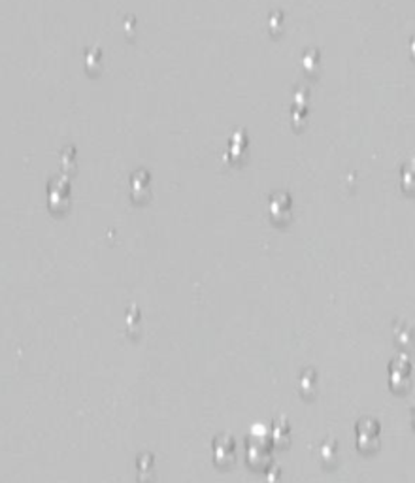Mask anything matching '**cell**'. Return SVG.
<instances>
[{
  "instance_id": "cell-1",
  "label": "cell",
  "mask_w": 415,
  "mask_h": 483,
  "mask_svg": "<svg viewBox=\"0 0 415 483\" xmlns=\"http://www.w3.org/2000/svg\"><path fill=\"white\" fill-rule=\"evenodd\" d=\"M357 436H358V444L360 446H374L378 442V436H380V425L372 419H364V421H358L357 425Z\"/></svg>"
},
{
  "instance_id": "cell-2",
  "label": "cell",
  "mask_w": 415,
  "mask_h": 483,
  "mask_svg": "<svg viewBox=\"0 0 415 483\" xmlns=\"http://www.w3.org/2000/svg\"><path fill=\"white\" fill-rule=\"evenodd\" d=\"M408 376H410V364H408V362H404L402 370H400V368H398V364H396V361H394V362L391 364V381H392V383H396V385H398L400 381L406 383V381H408Z\"/></svg>"
}]
</instances>
